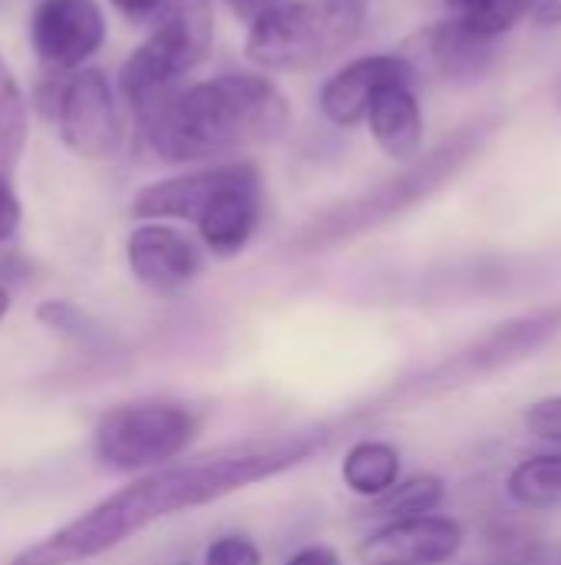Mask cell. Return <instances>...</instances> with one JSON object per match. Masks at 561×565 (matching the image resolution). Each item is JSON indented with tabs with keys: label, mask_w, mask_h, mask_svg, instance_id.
<instances>
[{
	"label": "cell",
	"mask_w": 561,
	"mask_h": 565,
	"mask_svg": "<svg viewBox=\"0 0 561 565\" xmlns=\"http://www.w3.org/2000/svg\"><path fill=\"white\" fill-rule=\"evenodd\" d=\"M321 447H324V434L321 437L294 434V437H278L271 444H245L188 463L162 467L116 490L112 497H106L103 503L66 523L63 530L50 533L36 546L23 550L13 565H76L96 559L122 546L136 533L149 530L152 523L195 507H208L261 480H271L304 463Z\"/></svg>",
	"instance_id": "1"
},
{
	"label": "cell",
	"mask_w": 561,
	"mask_h": 565,
	"mask_svg": "<svg viewBox=\"0 0 561 565\" xmlns=\"http://www.w3.org/2000/svg\"><path fill=\"white\" fill-rule=\"evenodd\" d=\"M152 152L165 162H205L271 142L288 126V99L258 73H222L139 113Z\"/></svg>",
	"instance_id": "2"
},
{
	"label": "cell",
	"mask_w": 561,
	"mask_h": 565,
	"mask_svg": "<svg viewBox=\"0 0 561 565\" xmlns=\"http://www.w3.org/2000/svg\"><path fill=\"white\" fill-rule=\"evenodd\" d=\"M499 129V116H473L463 126H456L436 149L427 156H417L400 175H390L387 182L327 209L314 222H308L294 238L291 252L294 255H317L327 248H337L344 242H354L397 215L417 209L420 202L433 199L440 189H446L463 169H470L479 152L489 146V139Z\"/></svg>",
	"instance_id": "3"
},
{
	"label": "cell",
	"mask_w": 561,
	"mask_h": 565,
	"mask_svg": "<svg viewBox=\"0 0 561 565\" xmlns=\"http://www.w3.org/2000/svg\"><path fill=\"white\" fill-rule=\"evenodd\" d=\"M367 0H281L251 20L245 53L261 70H314L357 43Z\"/></svg>",
	"instance_id": "4"
},
{
	"label": "cell",
	"mask_w": 561,
	"mask_h": 565,
	"mask_svg": "<svg viewBox=\"0 0 561 565\" xmlns=\"http://www.w3.org/2000/svg\"><path fill=\"white\" fill-rule=\"evenodd\" d=\"M212 46V13L205 0H175L162 7L152 33L126 56L119 89L139 113L162 103L175 83L195 70Z\"/></svg>",
	"instance_id": "5"
},
{
	"label": "cell",
	"mask_w": 561,
	"mask_h": 565,
	"mask_svg": "<svg viewBox=\"0 0 561 565\" xmlns=\"http://www.w3.org/2000/svg\"><path fill=\"white\" fill-rule=\"evenodd\" d=\"M198 420L182 404L139 401L112 407L93 434V450L103 467L132 473L175 460L195 437Z\"/></svg>",
	"instance_id": "6"
},
{
	"label": "cell",
	"mask_w": 561,
	"mask_h": 565,
	"mask_svg": "<svg viewBox=\"0 0 561 565\" xmlns=\"http://www.w3.org/2000/svg\"><path fill=\"white\" fill-rule=\"evenodd\" d=\"M561 331V305L546 308V311H532L522 315L516 321H506L499 328H493L489 334H483L479 341H473L466 351L453 354L450 361H443L440 367L427 371L423 377H417L407 394H443L453 387H463L476 377L496 374L516 361H522L526 354H532L536 348H542L546 341H552Z\"/></svg>",
	"instance_id": "7"
},
{
	"label": "cell",
	"mask_w": 561,
	"mask_h": 565,
	"mask_svg": "<svg viewBox=\"0 0 561 565\" xmlns=\"http://www.w3.org/2000/svg\"><path fill=\"white\" fill-rule=\"evenodd\" d=\"M56 122L66 149L79 159L99 162L122 149V119L103 70H79L56 86Z\"/></svg>",
	"instance_id": "8"
},
{
	"label": "cell",
	"mask_w": 561,
	"mask_h": 565,
	"mask_svg": "<svg viewBox=\"0 0 561 565\" xmlns=\"http://www.w3.org/2000/svg\"><path fill=\"white\" fill-rule=\"evenodd\" d=\"M30 43L43 66L76 70L106 43V17L96 0H40L30 17Z\"/></svg>",
	"instance_id": "9"
},
{
	"label": "cell",
	"mask_w": 561,
	"mask_h": 565,
	"mask_svg": "<svg viewBox=\"0 0 561 565\" xmlns=\"http://www.w3.org/2000/svg\"><path fill=\"white\" fill-rule=\"evenodd\" d=\"M466 533L450 516H407L390 520L357 550L364 565H446L460 556Z\"/></svg>",
	"instance_id": "10"
},
{
	"label": "cell",
	"mask_w": 561,
	"mask_h": 565,
	"mask_svg": "<svg viewBox=\"0 0 561 565\" xmlns=\"http://www.w3.org/2000/svg\"><path fill=\"white\" fill-rule=\"evenodd\" d=\"M417 79V66L400 56V53H370V56H357L350 60L344 70H337L324 89H321V113L341 126V129H354L357 122H364L370 99L393 83H413Z\"/></svg>",
	"instance_id": "11"
},
{
	"label": "cell",
	"mask_w": 561,
	"mask_h": 565,
	"mask_svg": "<svg viewBox=\"0 0 561 565\" xmlns=\"http://www.w3.org/2000/svg\"><path fill=\"white\" fill-rule=\"evenodd\" d=\"M126 258L136 281L152 291H179L192 285L205 268L198 245L185 232L162 222L139 225L126 242Z\"/></svg>",
	"instance_id": "12"
},
{
	"label": "cell",
	"mask_w": 561,
	"mask_h": 565,
	"mask_svg": "<svg viewBox=\"0 0 561 565\" xmlns=\"http://www.w3.org/2000/svg\"><path fill=\"white\" fill-rule=\"evenodd\" d=\"M258 222H261V175L255 166L235 182H228L225 189H218L195 218L205 248L215 252L218 258L238 255L258 232Z\"/></svg>",
	"instance_id": "13"
},
{
	"label": "cell",
	"mask_w": 561,
	"mask_h": 565,
	"mask_svg": "<svg viewBox=\"0 0 561 565\" xmlns=\"http://www.w3.org/2000/svg\"><path fill=\"white\" fill-rule=\"evenodd\" d=\"M248 169H251V162H218V166H205V169H195V172H185V175L152 182V185L136 192L132 215L195 222L198 212L208 205V199L218 189H225L228 182H235L238 175H245Z\"/></svg>",
	"instance_id": "14"
},
{
	"label": "cell",
	"mask_w": 561,
	"mask_h": 565,
	"mask_svg": "<svg viewBox=\"0 0 561 565\" xmlns=\"http://www.w3.org/2000/svg\"><path fill=\"white\" fill-rule=\"evenodd\" d=\"M367 126L384 156L397 162H413L423 149V109L413 83L384 86L367 106Z\"/></svg>",
	"instance_id": "15"
},
{
	"label": "cell",
	"mask_w": 561,
	"mask_h": 565,
	"mask_svg": "<svg viewBox=\"0 0 561 565\" xmlns=\"http://www.w3.org/2000/svg\"><path fill=\"white\" fill-rule=\"evenodd\" d=\"M427 53L433 66L450 79L483 76L496 60V40L476 36L456 20H443L427 33Z\"/></svg>",
	"instance_id": "16"
},
{
	"label": "cell",
	"mask_w": 561,
	"mask_h": 565,
	"mask_svg": "<svg viewBox=\"0 0 561 565\" xmlns=\"http://www.w3.org/2000/svg\"><path fill=\"white\" fill-rule=\"evenodd\" d=\"M341 477L357 497L377 500L400 480V454L384 440H360L347 450Z\"/></svg>",
	"instance_id": "17"
},
{
	"label": "cell",
	"mask_w": 561,
	"mask_h": 565,
	"mask_svg": "<svg viewBox=\"0 0 561 565\" xmlns=\"http://www.w3.org/2000/svg\"><path fill=\"white\" fill-rule=\"evenodd\" d=\"M506 490L513 503L526 510H555L561 507V454L529 457L513 467Z\"/></svg>",
	"instance_id": "18"
},
{
	"label": "cell",
	"mask_w": 561,
	"mask_h": 565,
	"mask_svg": "<svg viewBox=\"0 0 561 565\" xmlns=\"http://www.w3.org/2000/svg\"><path fill=\"white\" fill-rule=\"evenodd\" d=\"M26 129H30L26 96L17 76L10 73V66L0 60V175L7 179H13V169L23 156Z\"/></svg>",
	"instance_id": "19"
},
{
	"label": "cell",
	"mask_w": 561,
	"mask_h": 565,
	"mask_svg": "<svg viewBox=\"0 0 561 565\" xmlns=\"http://www.w3.org/2000/svg\"><path fill=\"white\" fill-rule=\"evenodd\" d=\"M440 503H443V480L420 473L410 480H397L387 493H380L370 503V513L384 516V520H407V516L433 513Z\"/></svg>",
	"instance_id": "20"
},
{
	"label": "cell",
	"mask_w": 561,
	"mask_h": 565,
	"mask_svg": "<svg viewBox=\"0 0 561 565\" xmlns=\"http://www.w3.org/2000/svg\"><path fill=\"white\" fill-rule=\"evenodd\" d=\"M36 318H40L43 328H50V331L69 338L73 344H79V348H86V351H103V348H109V341H112L99 321H93L83 308H76V305H69V301H43V305L36 308Z\"/></svg>",
	"instance_id": "21"
},
{
	"label": "cell",
	"mask_w": 561,
	"mask_h": 565,
	"mask_svg": "<svg viewBox=\"0 0 561 565\" xmlns=\"http://www.w3.org/2000/svg\"><path fill=\"white\" fill-rule=\"evenodd\" d=\"M23 209L20 199L10 185L7 175H0V275L13 265L17 258V235H20Z\"/></svg>",
	"instance_id": "22"
},
{
	"label": "cell",
	"mask_w": 561,
	"mask_h": 565,
	"mask_svg": "<svg viewBox=\"0 0 561 565\" xmlns=\"http://www.w3.org/2000/svg\"><path fill=\"white\" fill-rule=\"evenodd\" d=\"M205 565H261V553L245 536H222L208 546Z\"/></svg>",
	"instance_id": "23"
},
{
	"label": "cell",
	"mask_w": 561,
	"mask_h": 565,
	"mask_svg": "<svg viewBox=\"0 0 561 565\" xmlns=\"http://www.w3.org/2000/svg\"><path fill=\"white\" fill-rule=\"evenodd\" d=\"M526 427H529L536 437H542V440L561 444V397L536 401V404L526 411Z\"/></svg>",
	"instance_id": "24"
},
{
	"label": "cell",
	"mask_w": 561,
	"mask_h": 565,
	"mask_svg": "<svg viewBox=\"0 0 561 565\" xmlns=\"http://www.w3.org/2000/svg\"><path fill=\"white\" fill-rule=\"evenodd\" d=\"M109 3L129 20H149L165 7V0H109Z\"/></svg>",
	"instance_id": "25"
},
{
	"label": "cell",
	"mask_w": 561,
	"mask_h": 565,
	"mask_svg": "<svg viewBox=\"0 0 561 565\" xmlns=\"http://www.w3.org/2000/svg\"><path fill=\"white\" fill-rule=\"evenodd\" d=\"M284 565H341V559L331 546H308V550L294 553Z\"/></svg>",
	"instance_id": "26"
},
{
	"label": "cell",
	"mask_w": 561,
	"mask_h": 565,
	"mask_svg": "<svg viewBox=\"0 0 561 565\" xmlns=\"http://www.w3.org/2000/svg\"><path fill=\"white\" fill-rule=\"evenodd\" d=\"M208 3V0H205ZM231 7V13H238L241 20H258L261 13H268L271 7H278L281 0H222Z\"/></svg>",
	"instance_id": "27"
},
{
	"label": "cell",
	"mask_w": 561,
	"mask_h": 565,
	"mask_svg": "<svg viewBox=\"0 0 561 565\" xmlns=\"http://www.w3.org/2000/svg\"><path fill=\"white\" fill-rule=\"evenodd\" d=\"M529 13L542 26H561V0H539Z\"/></svg>",
	"instance_id": "28"
},
{
	"label": "cell",
	"mask_w": 561,
	"mask_h": 565,
	"mask_svg": "<svg viewBox=\"0 0 561 565\" xmlns=\"http://www.w3.org/2000/svg\"><path fill=\"white\" fill-rule=\"evenodd\" d=\"M7 311H10V295H7V288L0 285V318H3Z\"/></svg>",
	"instance_id": "29"
},
{
	"label": "cell",
	"mask_w": 561,
	"mask_h": 565,
	"mask_svg": "<svg viewBox=\"0 0 561 565\" xmlns=\"http://www.w3.org/2000/svg\"><path fill=\"white\" fill-rule=\"evenodd\" d=\"M536 3H539V0H519V7H522V13H529V10H532Z\"/></svg>",
	"instance_id": "30"
},
{
	"label": "cell",
	"mask_w": 561,
	"mask_h": 565,
	"mask_svg": "<svg viewBox=\"0 0 561 565\" xmlns=\"http://www.w3.org/2000/svg\"><path fill=\"white\" fill-rule=\"evenodd\" d=\"M555 103L561 106V79H559V86H555Z\"/></svg>",
	"instance_id": "31"
},
{
	"label": "cell",
	"mask_w": 561,
	"mask_h": 565,
	"mask_svg": "<svg viewBox=\"0 0 561 565\" xmlns=\"http://www.w3.org/2000/svg\"><path fill=\"white\" fill-rule=\"evenodd\" d=\"M513 565H526V563H513Z\"/></svg>",
	"instance_id": "32"
}]
</instances>
